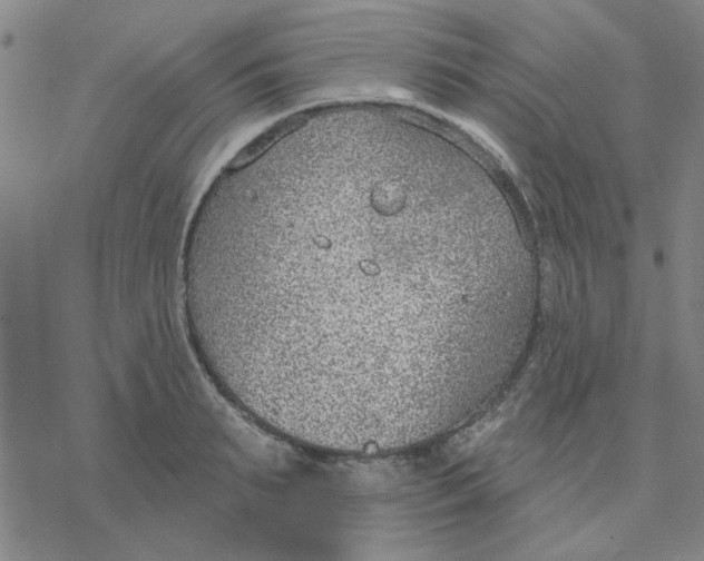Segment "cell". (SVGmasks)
I'll return each mask as SVG.
<instances>
[{
    "label": "cell",
    "instance_id": "obj_1",
    "mask_svg": "<svg viewBox=\"0 0 704 561\" xmlns=\"http://www.w3.org/2000/svg\"><path fill=\"white\" fill-rule=\"evenodd\" d=\"M453 165L430 142L375 130L268 159L184 270L202 345L299 421L379 432L444 411L519 286L509 249L467 234Z\"/></svg>",
    "mask_w": 704,
    "mask_h": 561
}]
</instances>
